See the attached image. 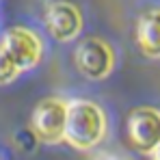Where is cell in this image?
<instances>
[{"mask_svg":"<svg viewBox=\"0 0 160 160\" xmlns=\"http://www.w3.org/2000/svg\"><path fill=\"white\" fill-rule=\"evenodd\" d=\"M106 136V115L91 100H72L67 102L65 119V143L74 149L89 152Z\"/></svg>","mask_w":160,"mask_h":160,"instance_id":"cell-1","label":"cell"},{"mask_svg":"<svg viewBox=\"0 0 160 160\" xmlns=\"http://www.w3.org/2000/svg\"><path fill=\"white\" fill-rule=\"evenodd\" d=\"M76 69L89 80H104L117 65V54L112 46L100 37L82 39L74 52Z\"/></svg>","mask_w":160,"mask_h":160,"instance_id":"cell-2","label":"cell"},{"mask_svg":"<svg viewBox=\"0 0 160 160\" xmlns=\"http://www.w3.org/2000/svg\"><path fill=\"white\" fill-rule=\"evenodd\" d=\"M65 119L67 102L61 98H48L35 106L30 126L41 143H61L65 138Z\"/></svg>","mask_w":160,"mask_h":160,"instance_id":"cell-3","label":"cell"},{"mask_svg":"<svg viewBox=\"0 0 160 160\" xmlns=\"http://www.w3.org/2000/svg\"><path fill=\"white\" fill-rule=\"evenodd\" d=\"M0 46L9 52L13 63L18 65L20 72H28L39 65L41 54H43V43L39 35L30 28L24 26H13L2 35Z\"/></svg>","mask_w":160,"mask_h":160,"instance_id":"cell-4","label":"cell"},{"mask_svg":"<svg viewBox=\"0 0 160 160\" xmlns=\"http://www.w3.org/2000/svg\"><path fill=\"white\" fill-rule=\"evenodd\" d=\"M128 141L136 152L152 154L160 143V110L152 106L134 108L128 117Z\"/></svg>","mask_w":160,"mask_h":160,"instance_id":"cell-5","label":"cell"},{"mask_svg":"<svg viewBox=\"0 0 160 160\" xmlns=\"http://www.w3.org/2000/svg\"><path fill=\"white\" fill-rule=\"evenodd\" d=\"M46 28L50 32L54 41H72L80 35V30L84 26V18H82V11L74 2L69 0H54L48 4L46 9Z\"/></svg>","mask_w":160,"mask_h":160,"instance_id":"cell-6","label":"cell"},{"mask_svg":"<svg viewBox=\"0 0 160 160\" xmlns=\"http://www.w3.org/2000/svg\"><path fill=\"white\" fill-rule=\"evenodd\" d=\"M136 43L149 58H160V9L145 11L136 22Z\"/></svg>","mask_w":160,"mask_h":160,"instance_id":"cell-7","label":"cell"},{"mask_svg":"<svg viewBox=\"0 0 160 160\" xmlns=\"http://www.w3.org/2000/svg\"><path fill=\"white\" fill-rule=\"evenodd\" d=\"M20 76L18 65L13 63V58L9 56V52L0 46V84H9Z\"/></svg>","mask_w":160,"mask_h":160,"instance_id":"cell-8","label":"cell"},{"mask_svg":"<svg viewBox=\"0 0 160 160\" xmlns=\"http://www.w3.org/2000/svg\"><path fill=\"white\" fill-rule=\"evenodd\" d=\"M149 156H152V160H160V143H158V147H156Z\"/></svg>","mask_w":160,"mask_h":160,"instance_id":"cell-9","label":"cell"},{"mask_svg":"<svg viewBox=\"0 0 160 160\" xmlns=\"http://www.w3.org/2000/svg\"><path fill=\"white\" fill-rule=\"evenodd\" d=\"M100 160H119V158H115L112 154H102V158Z\"/></svg>","mask_w":160,"mask_h":160,"instance_id":"cell-10","label":"cell"}]
</instances>
